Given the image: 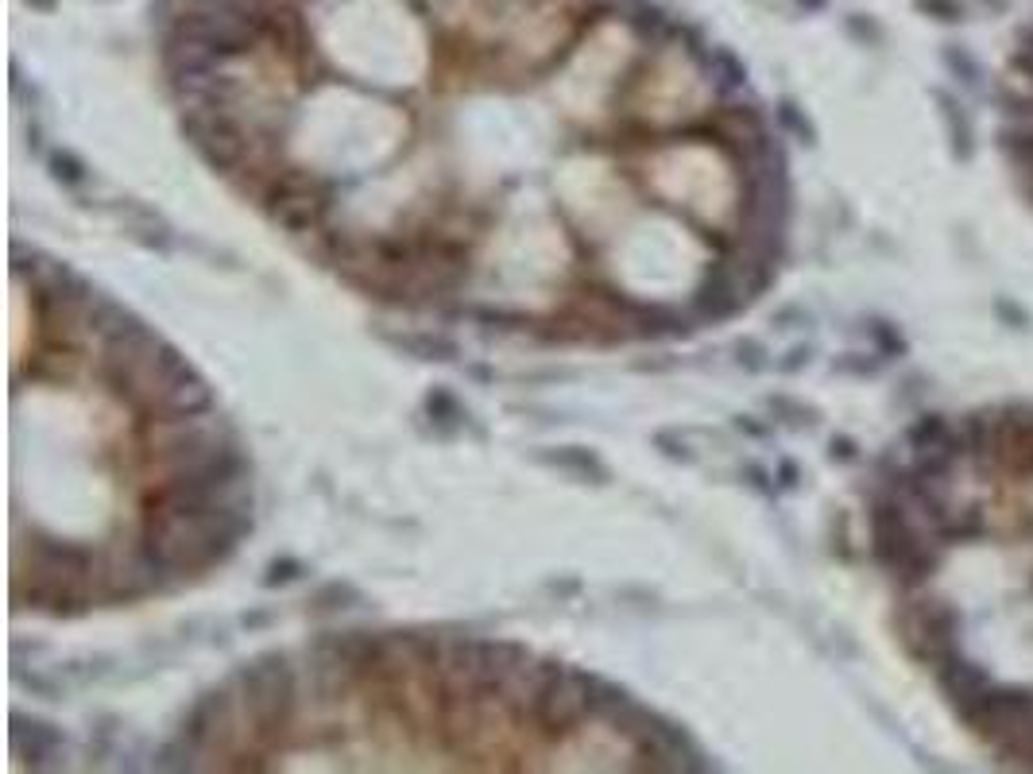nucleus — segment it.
Returning a JSON list of instances; mask_svg holds the SVG:
<instances>
[{"label": "nucleus", "instance_id": "1", "mask_svg": "<svg viewBox=\"0 0 1033 774\" xmlns=\"http://www.w3.org/2000/svg\"><path fill=\"white\" fill-rule=\"evenodd\" d=\"M248 531H252V511H240V507L144 511L140 542L171 573H198V569L221 566Z\"/></svg>", "mask_w": 1033, "mask_h": 774}, {"label": "nucleus", "instance_id": "2", "mask_svg": "<svg viewBox=\"0 0 1033 774\" xmlns=\"http://www.w3.org/2000/svg\"><path fill=\"white\" fill-rule=\"evenodd\" d=\"M233 682L240 689V701H244V713L252 720V728L264 740H279L291 728V716H295L298 705L291 662L279 651H267V655H256L252 662H240Z\"/></svg>", "mask_w": 1033, "mask_h": 774}, {"label": "nucleus", "instance_id": "3", "mask_svg": "<svg viewBox=\"0 0 1033 774\" xmlns=\"http://www.w3.org/2000/svg\"><path fill=\"white\" fill-rule=\"evenodd\" d=\"M182 136L186 144L198 151V159L217 175H233L240 163L248 159V132L240 128L233 109H190L182 113Z\"/></svg>", "mask_w": 1033, "mask_h": 774}, {"label": "nucleus", "instance_id": "4", "mask_svg": "<svg viewBox=\"0 0 1033 774\" xmlns=\"http://www.w3.org/2000/svg\"><path fill=\"white\" fill-rule=\"evenodd\" d=\"M186 368H190V364H186V357L178 353L175 345H171L167 337L151 333L148 341H144V349L132 360V368H128L120 380H113L109 387L117 391L120 399H128L132 407H155V403L163 399V391L175 384Z\"/></svg>", "mask_w": 1033, "mask_h": 774}, {"label": "nucleus", "instance_id": "5", "mask_svg": "<svg viewBox=\"0 0 1033 774\" xmlns=\"http://www.w3.org/2000/svg\"><path fill=\"white\" fill-rule=\"evenodd\" d=\"M898 631L906 651L925 666L960 647V616L948 600H906V608L898 612Z\"/></svg>", "mask_w": 1033, "mask_h": 774}, {"label": "nucleus", "instance_id": "6", "mask_svg": "<svg viewBox=\"0 0 1033 774\" xmlns=\"http://www.w3.org/2000/svg\"><path fill=\"white\" fill-rule=\"evenodd\" d=\"M267 217L291 233H314L322 229L325 213H329V186L314 175L287 171L264 190Z\"/></svg>", "mask_w": 1033, "mask_h": 774}, {"label": "nucleus", "instance_id": "7", "mask_svg": "<svg viewBox=\"0 0 1033 774\" xmlns=\"http://www.w3.org/2000/svg\"><path fill=\"white\" fill-rule=\"evenodd\" d=\"M592 678H596V674H589V670H569V666H561L558 678L546 685V693L538 697L531 720L546 736H569V732H577L592 713Z\"/></svg>", "mask_w": 1033, "mask_h": 774}, {"label": "nucleus", "instance_id": "8", "mask_svg": "<svg viewBox=\"0 0 1033 774\" xmlns=\"http://www.w3.org/2000/svg\"><path fill=\"white\" fill-rule=\"evenodd\" d=\"M97 569V554L78 546V542H62V538H39L31 546V581L55 593H82L86 581Z\"/></svg>", "mask_w": 1033, "mask_h": 774}, {"label": "nucleus", "instance_id": "9", "mask_svg": "<svg viewBox=\"0 0 1033 774\" xmlns=\"http://www.w3.org/2000/svg\"><path fill=\"white\" fill-rule=\"evenodd\" d=\"M929 670H933V678H937V685H941L945 701L952 705V713L960 716L964 724H968V720L975 716V709L983 705V697L995 689L991 674H987L979 662L964 658L960 647H956V651H948V655H941Z\"/></svg>", "mask_w": 1033, "mask_h": 774}, {"label": "nucleus", "instance_id": "10", "mask_svg": "<svg viewBox=\"0 0 1033 774\" xmlns=\"http://www.w3.org/2000/svg\"><path fill=\"white\" fill-rule=\"evenodd\" d=\"M747 306L743 283H739L736 260H716L705 268L697 291H693V318L697 322H724Z\"/></svg>", "mask_w": 1033, "mask_h": 774}, {"label": "nucleus", "instance_id": "11", "mask_svg": "<svg viewBox=\"0 0 1033 774\" xmlns=\"http://www.w3.org/2000/svg\"><path fill=\"white\" fill-rule=\"evenodd\" d=\"M167 577H171V569L163 566L144 542H136L128 550V558H117L105 569V593L113 600H136V596L155 593Z\"/></svg>", "mask_w": 1033, "mask_h": 774}, {"label": "nucleus", "instance_id": "12", "mask_svg": "<svg viewBox=\"0 0 1033 774\" xmlns=\"http://www.w3.org/2000/svg\"><path fill=\"white\" fill-rule=\"evenodd\" d=\"M190 744H198L202 751L209 747H221L233 732V697L229 689H206L198 693V701L186 709L182 716V728H178Z\"/></svg>", "mask_w": 1033, "mask_h": 774}, {"label": "nucleus", "instance_id": "13", "mask_svg": "<svg viewBox=\"0 0 1033 774\" xmlns=\"http://www.w3.org/2000/svg\"><path fill=\"white\" fill-rule=\"evenodd\" d=\"M12 747H16V755L20 759H28L31 771H59L66 763V740H62V732L55 724H47V720H35V716H20L12 713Z\"/></svg>", "mask_w": 1033, "mask_h": 774}, {"label": "nucleus", "instance_id": "14", "mask_svg": "<svg viewBox=\"0 0 1033 774\" xmlns=\"http://www.w3.org/2000/svg\"><path fill=\"white\" fill-rule=\"evenodd\" d=\"M213 407H217V395H213L206 376H198L194 368H186L175 384L163 391V399L155 403L159 415H209Z\"/></svg>", "mask_w": 1033, "mask_h": 774}, {"label": "nucleus", "instance_id": "15", "mask_svg": "<svg viewBox=\"0 0 1033 774\" xmlns=\"http://www.w3.org/2000/svg\"><path fill=\"white\" fill-rule=\"evenodd\" d=\"M140 326H144V318H136L124 302L97 291V298H93V306H89V314H86V333H93V337L105 345V341H117V337H124V333H132V329H140Z\"/></svg>", "mask_w": 1033, "mask_h": 774}, {"label": "nucleus", "instance_id": "16", "mask_svg": "<svg viewBox=\"0 0 1033 774\" xmlns=\"http://www.w3.org/2000/svg\"><path fill=\"white\" fill-rule=\"evenodd\" d=\"M627 28L635 31L639 43H650V47H662V43H670V39L681 35V28L662 8H647V4H635V8L627 12Z\"/></svg>", "mask_w": 1033, "mask_h": 774}, {"label": "nucleus", "instance_id": "17", "mask_svg": "<svg viewBox=\"0 0 1033 774\" xmlns=\"http://www.w3.org/2000/svg\"><path fill=\"white\" fill-rule=\"evenodd\" d=\"M542 461L546 465H554V469H565V473H573V477H585L592 484H604L608 480V469L592 457L589 449H577V446H565L558 453H542Z\"/></svg>", "mask_w": 1033, "mask_h": 774}, {"label": "nucleus", "instance_id": "18", "mask_svg": "<svg viewBox=\"0 0 1033 774\" xmlns=\"http://www.w3.org/2000/svg\"><path fill=\"white\" fill-rule=\"evenodd\" d=\"M202 755H206V751H202V747H198V744H190V740H186V736H182V732H178V736H175V740H171V744H163V747H159V751H155V759H151V767H155V771H167V774L198 771V767H202V763H198V759H202Z\"/></svg>", "mask_w": 1033, "mask_h": 774}, {"label": "nucleus", "instance_id": "19", "mask_svg": "<svg viewBox=\"0 0 1033 774\" xmlns=\"http://www.w3.org/2000/svg\"><path fill=\"white\" fill-rule=\"evenodd\" d=\"M956 438V426L948 422L945 415H921L906 430V446H910V453H925V449H937V446H945V442H952Z\"/></svg>", "mask_w": 1033, "mask_h": 774}, {"label": "nucleus", "instance_id": "20", "mask_svg": "<svg viewBox=\"0 0 1033 774\" xmlns=\"http://www.w3.org/2000/svg\"><path fill=\"white\" fill-rule=\"evenodd\" d=\"M705 66H709L712 74V86L720 93H732V90H743L747 86V66L732 55V51H724V47H716L709 55H701Z\"/></svg>", "mask_w": 1033, "mask_h": 774}, {"label": "nucleus", "instance_id": "21", "mask_svg": "<svg viewBox=\"0 0 1033 774\" xmlns=\"http://www.w3.org/2000/svg\"><path fill=\"white\" fill-rule=\"evenodd\" d=\"M631 705V693L623 685H612L604 678H592V713L589 720H600V724H612L616 716Z\"/></svg>", "mask_w": 1033, "mask_h": 774}, {"label": "nucleus", "instance_id": "22", "mask_svg": "<svg viewBox=\"0 0 1033 774\" xmlns=\"http://www.w3.org/2000/svg\"><path fill=\"white\" fill-rule=\"evenodd\" d=\"M364 596L356 589L353 581H325L318 593L310 596V608L314 612H345V608H356Z\"/></svg>", "mask_w": 1033, "mask_h": 774}, {"label": "nucleus", "instance_id": "23", "mask_svg": "<svg viewBox=\"0 0 1033 774\" xmlns=\"http://www.w3.org/2000/svg\"><path fill=\"white\" fill-rule=\"evenodd\" d=\"M937 101H941V113L948 120V132H952V151H956V159H968L972 155V124L968 117L960 113V105L948 97V93H937Z\"/></svg>", "mask_w": 1033, "mask_h": 774}, {"label": "nucleus", "instance_id": "24", "mask_svg": "<svg viewBox=\"0 0 1033 774\" xmlns=\"http://www.w3.org/2000/svg\"><path fill=\"white\" fill-rule=\"evenodd\" d=\"M426 415L434 418L445 434H453V430L461 426V418H469L465 411H461V403H457V399H453L445 387H434V391L426 395Z\"/></svg>", "mask_w": 1033, "mask_h": 774}, {"label": "nucleus", "instance_id": "25", "mask_svg": "<svg viewBox=\"0 0 1033 774\" xmlns=\"http://www.w3.org/2000/svg\"><path fill=\"white\" fill-rule=\"evenodd\" d=\"M47 167H51V179L62 182V186H82V182L89 179V167L74 151H66V148L51 151V155H47Z\"/></svg>", "mask_w": 1033, "mask_h": 774}, {"label": "nucleus", "instance_id": "26", "mask_svg": "<svg viewBox=\"0 0 1033 774\" xmlns=\"http://www.w3.org/2000/svg\"><path fill=\"white\" fill-rule=\"evenodd\" d=\"M407 353H414L418 360H453L457 357V345L453 341H445V337H430V333H422V337H407V341H399Z\"/></svg>", "mask_w": 1033, "mask_h": 774}, {"label": "nucleus", "instance_id": "27", "mask_svg": "<svg viewBox=\"0 0 1033 774\" xmlns=\"http://www.w3.org/2000/svg\"><path fill=\"white\" fill-rule=\"evenodd\" d=\"M778 124H782V132H790V136H797L801 144H813L817 140V132H813V124H809V117L797 109L794 101H782L778 105Z\"/></svg>", "mask_w": 1033, "mask_h": 774}, {"label": "nucleus", "instance_id": "28", "mask_svg": "<svg viewBox=\"0 0 1033 774\" xmlns=\"http://www.w3.org/2000/svg\"><path fill=\"white\" fill-rule=\"evenodd\" d=\"M871 333V341L879 345V357H902L906 353V341H902V333L890 326V322H871L867 326Z\"/></svg>", "mask_w": 1033, "mask_h": 774}, {"label": "nucleus", "instance_id": "29", "mask_svg": "<svg viewBox=\"0 0 1033 774\" xmlns=\"http://www.w3.org/2000/svg\"><path fill=\"white\" fill-rule=\"evenodd\" d=\"M945 62H948V70H952L960 82H968V86H979V82H983V70H979V62H975L972 55H964L960 47H945Z\"/></svg>", "mask_w": 1033, "mask_h": 774}, {"label": "nucleus", "instance_id": "30", "mask_svg": "<svg viewBox=\"0 0 1033 774\" xmlns=\"http://www.w3.org/2000/svg\"><path fill=\"white\" fill-rule=\"evenodd\" d=\"M298 577H302V562L298 558H275L264 573V585L267 589H283V585H291Z\"/></svg>", "mask_w": 1033, "mask_h": 774}, {"label": "nucleus", "instance_id": "31", "mask_svg": "<svg viewBox=\"0 0 1033 774\" xmlns=\"http://www.w3.org/2000/svg\"><path fill=\"white\" fill-rule=\"evenodd\" d=\"M736 353H739V364L747 368V372H759V368H767V349L759 345V341H751V337H743L736 345Z\"/></svg>", "mask_w": 1033, "mask_h": 774}, {"label": "nucleus", "instance_id": "32", "mask_svg": "<svg viewBox=\"0 0 1033 774\" xmlns=\"http://www.w3.org/2000/svg\"><path fill=\"white\" fill-rule=\"evenodd\" d=\"M654 446L662 449L670 461H693V453H689V446H685V438H674L670 430H658V434H654Z\"/></svg>", "mask_w": 1033, "mask_h": 774}, {"label": "nucleus", "instance_id": "33", "mask_svg": "<svg viewBox=\"0 0 1033 774\" xmlns=\"http://www.w3.org/2000/svg\"><path fill=\"white\" fill-rule=\"evenodd\" d=\"M917 8H921V12H929L933 20H948V24H952V20H960V12H964V8H960V0H917Z\"/></svg>", "mask_w": 1033, "mask_h": 774}, {"label": "nucleus", "instance_id": "34", "mask_svg": "<svg viewBox=\"0 0 1033 774\" xmlns=\"http://www.w3.org/2000/svg\"><path fill=\"white\" fill-rule=\"evenodd\" d=\"M809 357H813V349H809V345H797V349L786 353V360H778V368H782V372H801V368L809 364Z\"/></svg>", "mask_w": 1033, "mask_h": 774}, {"label": "nucleus", "instance_id": "35", "mask_svg": "<svg viewBox=\"0 0 1033 774\" xmlns=\"http://www.w3.org/2000/svg\"><path fill=\"white\" fill-rule=\"evenodd\" d=\"M828 457H832V461H856L859 457L856 442H852V438H832V442H828Z\"/></svg>", "mask_w": 1033, "mask_h": 774}, {"label": "nucleus", "instance_id": "36", "mask_svg": "<svg viewBox=\"0 0 1033 774\" xmlns=\"http://www.w3.org/2000/svg\"><path fill=\"white\" fill-rule=\"evenodd\" d=\"M856 357L859 353L836 360V372H859V376H867V372H875V368H879V360H856Z\"/></svg>", "mask_w": 1033, "mask_h": 774}, {"label": "nucleus", "instance_id": "37", "mask_svg": "<svg viewBox=\"0 0 1033 774\" xmlns=\"http://www.w3.org/2000/svg\"><path fill=\"white\" fill-rule=\"evenodd\" d=\"M797 477H801V473H797L794 461H782V465H778V484H782V488H797Z\"/></svg>", "mask_w": 1033, "mask_h": 774}, {"label": "nucleus", "instance_id": "38", "mask_svg": "<svg viewBox=\"0 0 1033 774\" xmlns=\"http://www.w3.org/2000/svg\"><path fill=\"white\" fill-rule=\"evenodd\" d=\"M743 473H747V477H751V484H755V488H759V492H774V484H770V480H767V473H763V469H759V465H747V469H743Z\"/></svg>", "mask_w": 1033, "mask_h": 774}, {"label": "nucleus", "instance_id": "39", "mask_svg": "<svg viewBox=\"0 0 1033 774\" xmlns=\"http://www.w3.org/2000/svg\"><path fill=\"white\" fill-rule=\"evenodd\" d=\"M739 430H747V434H767V426H759V422H747V418H736Z\"/></svg>", "mask_w": 1033, "mask_h": 774}, {"label": "nucleus", "instance_id": "40", "mask_svg": "<svg viewBox=\"0 0 1033 774\" xmlns=\"http://www.w3.org/2000/svg\"><path fill=\"white\" fill-rule=\"evenodd\" d=\"M31 4H35V8H43V12H51V8H55V0H31Z\"/></svg>", "mask_w": 1033, "mask_h": 774}, {"label": "nucleus", "instance_id": "41", "mask_svg": "<svg viewBox=\"0 0 1033 774\" xmlns=\"http://www.w3.org/2000/svg\"><path fill=\"white\" fill-rule=\"evenodd\" d=\"M801 4H805V8H825L828 0H801Z\"/></svg>", "mask_w": 1033, "mask_h": 774}]
</instances>
